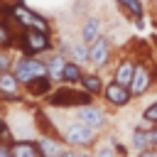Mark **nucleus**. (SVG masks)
<instances>
[{
    "mask_svg": "<svg viewBox=\"0 0 157 157\" xmlns=\"http://www.w3.org/2000/svg\"><path fill=\"white\" fill-rule=\"evenodd\" d=\"M54 86H56V83L49 78V74H44V76H37V78H32V81H29V83H25L22 88H25V93H27L29 98H34V101H44Z\"/></svg>",
    "mask_w": 157,
    "mask_h": 157,
    "instance_id": "obj_13",
    "label": "nucleus"
},
{
    "mask_svg": "<svg viewBox=\"0 0 157 157\" xmlns=\"http://www.w3.org/2000/svg\"><path fill=\"white\" fill-rule=\"evenodd\" d=\"M12 71H15V76L20 78V83L25 86V83H29L32 78H37V76H44V74H47V61H44V56L17 54Z\"/></svg>",
    "mask_w": 157,
    "mask_h": 157,
    "instance_id": "obj_5",
    "label": "nucleus"
},
{
    "mask_svg": "<svg viewBox=\"0 0 157 157\" xmlns=\"http://www.w3.org/2000/svg\"><path fill=\"white\" fill-rule=\"evenodd\" d=\"M78 86H83L88 93H93V96H101L103 93V86H105V81L101 78V71H96V69H91V71H83V76H81V83Z\"/></svg>",
    "mask_w": 157,
    "mask_h": 157,
    "instance_id": "obj_19",
    "label": "nucleus"
},
{
    "mask_svg": "<svg viewBox=\"0 0 157 157\" xmlns=\"http://www.w3.org/2000/svg\"><path fill=\"white\" fill-rule=\"evenodd\" d=\"M15 49H5V47H0V71H12V66H15V54H12Z\"/></svg>",
    "mask_w": 157,
    "mask_h": 157,
    "instance_id": "obj_21",
    "label": "nucleus"
},
{
    "mask_svg": "<svg viewBox=\"0 0 157 157\" xmlns=\"http://www.w3.org/2000/svg\"><path fill=\"white\" fill-rule=\"evenodd\" d=\"M93 152H96V155H125L128 147H123L120 140H118L115 135H110V137L96 140V142H93Z\"/></svg>",
    "mask_w": 157,
    "mask_h": 157,
    "instance_id": "obj_18",
    "label": "nucleus"
},
{
    "mask_svg": "<svg viewBox=\"0 0 157 157\" xmlns=\"http://www.w3.org/2000/svg\"><path fill=\"white\" fill-rule=\"evenodd\" d=\"M101 98H103L105 108H115V110H118V108H125V105H130V103L135 101V98H132V91H130V86H123V83H118L115 78L105 81Z\"/></svg>",
    "mask_w": 157,
    "mask_h": 157,
    "instance_id": "obj_7",
    "label": "nucleus"
},
{
    "mask_svg": "<svg viewBox=\"0 0 157 157\" xmlns=\"http://www.w3.org/2000/svg\"><path fill=\"white\" fill-rule=\"evenodd\" d=\"M135 64H137V56H120L113 66V78L123 86H130L135 76Z\"/></svg>",
    "mask_w": 157,
    "mask_h": 157,
    "instance_id": "obj_12",
    "label": "nucleus"
},
{
    "mask_svg": "<svg viewBox=\"0 0 157 157\" xmlns=\"http://www.w3.org/2000/svg\"><path fill=\"white\" fill-rule=\"evenodd\" d=\"M54 42L56 39L52 32L27 27V29H20V34H17V52L29 54V56H44L47 52L54 49Z\"/></svg>",
    "mask_w": 157,
    "mask_h": 157,
    "instance_id": "obj_2",
    "label": "nucleus"
},
{
    "mask_svg": "<svg viewBox=\"0 0 157 157\" xmlns=\"http://www.w3.org/2000/svg\"><path fill=\"white\" fill-rule=\"evenodd\" d=\"M140 118L152 128V125H157V101H152L150 105H145L142 108V113H140Z\"/></svg>",
    "mask_w": 157,
    "mask_h": 157,
    "instance_id": "obj_22",
    "label": "nucleus"
},
{
    "mask_svg": "<svg viewBox=\"0 0 157 157\" xmlns=\"http://www.w3.org/2000/svg\"><path fill=\"white\" fill-rule=\"evenodd\" d=\"M39 147H42V157H71V155H78L74 147H69L56 132H42L37 137Z\"/></svg>",
    "mask_w": 157,
    "mask_h": 157,
    "instance_id": "obj_9",
    "label": "nucleus"
},
{
    "mask_svg": "<svg viewBox=\"0 0 157 157\" xmlns=\"http://www.w3.org/2000/svg\"><path fill=\"white\" fill-rule=\"evenodd\" d=\"M10 142L12 140H0V157H10Z\"/></svg>",
    "mask_w": 157,
    "mask_h": 157,
    "instance_id": "obj_25",
    "label": "nucleus"
},
{
    "mask_svg": "<svg viewBox=\"0 0 157 157\" xmlns=\"http://www.w3.org/2000/svg\"><path fill=\"white\" fill-rule=\"evenodd\" d=\"M150 145H152V132H150V125L140 118V123L135 125V130H132V135H130V150H132L135 155H142Z\"/></svg>",
    "mask_w": 157,
    "mask_h": 157,
    "instance_id": "obj_11",
    "label": "nucleus"
},
{
    "mask_svg": "<svg viewBox=\"0 0 157 157\" xmlns=\"http://www.w3.org/2000/svg\"><path fill=\"white\" fill-rule=\"evenodd\" d=\"M147 15H150V20H152V27L157 29V0H150V2H147Z\"/></svg>",
    "mask_w": 157,
    "mask_h": 157,
    "instance_id": "obj_23",
    "label": "nucleus"
},
{
    "mask_svg": "<svg viewBox=\"0 0 157 157\" xmlns=\"http://www.w3.org/2000/svg\"><path fill=\"white\" fill-rule=\"evenodd\" d=\"M83 64L74 61V59H66L64 64V74H61V83H81V76H83Z\"/></svg>",
    "mask_w": 157,
    "mask_h": 157,
    "instance_id": "obj_20",
    "label": "nucleus"
},
{
    "mask_svg": "<svg viewBox=\"0 0 157 157\" xmlns=\"http://www.w3.org/2000/svg\"><path fill=\"white\" fill-rule=\"evenodd\" d=\"M113 59V37L101 34L96 42L88 44V66L96 71H103Z\"/></svg>",
    "mask_w": 157,
    "mask_h": 157,
    "instance_id": "obj_6",
    "label": "nucleus"
},
{
    "mask_svg": "<svg viewBox=\"0 0 157 157\" xmlns=\"http://www.w3.org/2000/svg\"><path fill=\"white\" fill-rule=\"evenodd\" d=\"M44 61H47V74L54 83H61V74H64V64H66V56L56 49L47 52L44 54Z\"/></svg>",
    "mask_w": 157,
    "mask_h": 157,
    "instance_id": "obj_15",
    "label": "nucleus"
},
{
    "mask_svg": "<svg viewBox=\"0 0 157 157\" xmlns=\"http://www.w3.org/2000/svg\"><path fill=\"white\" fill-rule=\"evenodd\" d=\"M17 25L10 20V17H5V15H0V47H5V49H17V34H20V29H15Z\"/></svg>",
    "mask_w": 157,
    "mask_h": 157,
    "instance_id": "obj_16",
    "label": "nucleus"
},
{
    "mask_svg": "<svg viewBox=\"0 0 157 157\" xmlns=\"http://www.w3.org/2000/svg\"><path fill=\"white\" fill-rule=\"evenodd\" d=\"M101 34H103V22H101V17L86 15L83 22H81V27H78V37H81L86 44H91V42H96Z\"/></svg>",
    "mask_w": 157,
    "mask_h": 157,
    "instance_id": "obj_14",
    "label": "nucleus"
},
{
    "mask_svg": "<svg viewBox=\"0 0 157 157\" xmlns=\"http://www.w3.org/2000/svg\"><path fill=\"white\" fill-rule=\"evenodd\" d=\"M10 155L12 157H42V147L37 137H15L10 142Z\"/></svg>",
    "mask_w": 157,
    "mask_h": 157,
    "instance_id": "obj_10",
    "label": "nucleus"
},
{
    "mask_svg": "<svg viewBox=\"0 0 157 157\" xmlns=\"http://www.w3.org/2000/svg\"><path fill=\"white\" fill-rule=\"evenodd\" d=\"M93 93H88L83 86L78 83H56L49 96L42 101L49 110H74L78 105H86V103H93Z\"/></svg>",
    "mask_w": 157,
    "mask_h": 157,
    "instance_id": "obj_1",
    "label": "nucleus"
},
{
    "mask_svg": "<svg viewBox=\"0 0 157 157\" xmlns=\"http://www.w3.org/2000/svg\"><path fill=\"white\" fill-rule=\"evenodd\" d=\"M71 113H74L76 120L86 123L88 128H93V130H98V132L108 125V113H105L103 105H96V101H93V103H86V105H78V108H74Z\"/></svg>",
    "mask_w": 157,
    "mask_h": 157,
    "instance_id": "obj_8",
    "label": "nucleus"
},
{
    "mask_svg": "<svg viewBox=\"0 0 157 157\" xmlns=\"http://www.w3.org/2000/svg\"><path fill=\"white\" fill-rule=\"evenodd\" d=\"M155 44H157V29H155Z\"/></svg>",
    "mask_w": 157,
    "mask_h": 157,
    "instance_id": "obj_27",
    "label": "nucleus"
},
{
    "mask_svg": "<svg viewBox=\"0 0 157 157\" xmlns=\"http://www.w3.org/2000/svg\"><path fill=\"white\" fill-rule=\"evenodd\" d=\"M115 5H118V10L123 12V17L125 20H137V17H145L147 15V5H145V0H115Z\"/></svg>",
    "mask_w": 157,
    "mask_h": 157,
    "instance_id": "obj_17",
    "label": "nucleus"
},
{
    "mask_svg": "<svg viewBox=\"0 0 157 157\" xmlns=\"http://www.w3.org/2000/svg\"><path fill=\"white\" fill-rule=\"evenodd\" d=\"M132 25H135L137 32H145L147 29V17H137V20H132Z\"/></svg>",
    "mask_w": 157,
    "mask_h": 157,
    "instance_id": "obj_24",
    "label": "nucleus"
},
{
    "mask_svg": "<svg viewBox=\"0 0 157 157\" xmlns=\"http://www.w3.org/2000/svg\"><path fill=\"white\" fill-rule=\"evenodd\" d=\"M157 61H152L150 56H137V64H135V76H132V83H130V91H132V98H142L147 91H152L155 81H157V69H155Z\"/></svg>",
    "mask_w": 157,
    "mask_h": 157,
    "instance_id": "obj_4",
    "label": "nucleus"
},
{
    "mask_svg": "<svg viewBox=\"0 0 157 157\" xmlns=\"http://www.w3.org/2000/svg\"><path fill=\"white\" fill-rule=\"evenodd\" d=\"M59 137H61L69 147H74V150H91L93 142L98 140V130H93V128H88L86 123H81V120L74 118L69 125L59 128Z\"/></svg>",
    "mask_w": 157,
    "mask_h": 157,
    "instance_id": "obj_3",
    "label": "nucleus"
},
{
    "mask_svg": "<svg viewBox=\"0 0 157 157\" xmlns=\"http://www.w3.org/2000/svg\"><path fill=\"white\" fill-rule=\"evenodd\" d=\"M150 132H152V145H157V125H152Z\"/></svg>",
    "mask_w": 157,
    "mask_h": 157,
    "instance_id": "obj_26",
    "label": "nucleus"
}]
</instances>
